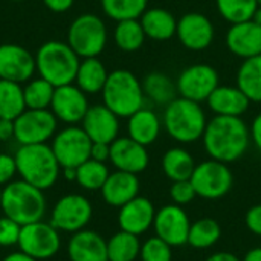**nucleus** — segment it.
I'll list each match as a JSON object with an SVG mask.
<instances>
[{
	"instance_id": "f257e3e1",
	"label": "nucleus",
	"mask_w": 261,
	"mask_h": 261,
	"mask_svg": "<svg viewBox=\"0 0 261 261\" xmlns=\"http://www.w3.org/2000/svg\"><path fill=\"white\" fill-rule=\"evenodd\" d=\"M202 141L211 159L231 164L246 153L251 133L242 116L216 115L206 122Z\"/></svg>"
},
{
	"instance_id": "f03ea898",
	"label": "nucleus",
	"mask_w": 261,
	"mask_h": 261,
	"mask_svg": "<svg viewBox=\"0 0 261 261\" xmlns=\"http://www.w3.org/2000/svg\"><path fill=\"white\" fill-rule=\"evenodd\" d=\"M14 158L17 174L24 182L43 191L52 188L61 174V165L47 144L20 145Z\"/></svg>"
},
{
	"instance_id": "7ed1b4c3",
	"label": "nucleus",
	"mask_w": 261,
	"mask_h": 261,
	"mask_svg": "<svg viewBox=\"0 0 261 261\" xmlns=\"http://www.w3.org/2000/svg\"><path fill=\"white\" fill-rule=\"evenodd\" d=\"M47 210L44 191L20 180H12L2 188V213L24 226L44 219Z\"/></svg>"
},
{
	"instance_id": "20e7f679",
	"label": "nucleus",
	"mask_w": 261,
	"mask_h": 261,
	"mask_svg": "<svg viewBox=\"0 0 261 261\" xmlns=\"http://www.w3.org/2000/svg\"><path fill=\"white\" fill-rule=\"evenodd\" d=\"M80 61V57L67 43L57 40L41 44L35 54L38 75L54 87L73 84Z\"/></svg>"
},
{
	"instance_id": "39448f33",
	"label": "nucleus",
	"mask_w": 261,
	"mask_h": 261,
	"mask_svg": "<svg viewBox=\"0 0 261 261\" xmlns=\"http://www.w3.org/2000/svg\"><path fill=\"white\" fill-rule=\"evenodd\" d=\"M101 93L104 106L118 118H130L144 107L145 101L142 83L127 69H116L110 72Z\"/></svg>"
},
{
	"instance_id": "423d86ee",
	"label": "nucleus",
	"mask_w": 261,
	"mask_h": 261,
	"mask_svg": "<svg viewBox=\"0 0 261 261\" xmlns=\"http://www.w3.org/2000/svg\"><path fill=\"white\" fill-rule=\"evenodd\" d=\"M206 122V115L199 102L180 96L165 106L164 128L170 138L180 144L199 141L203 136Z\"/></svg>"
},
{
	"instance_id": "0eeeda50",
	"label": "nucleus",
	"mask_w": 261,
	"mask_h": 261,
	"mask_svg": "<svg viewBox=\"0 0 261 261\" xmlns=\"http://www.w3.org/2000/svg\"><path fill=\"white\" fill-rule=\"evenodd\" d=\"M107 43V28L95 14L76 17L67 31V44L80 58L98 57Z\"/></svg>"
},
{
	"instance_id": "6e6552de",
	"label": "nucleus",
	"mask_w": 261,
	"mask_h": 261,
	"mask_svg": "<svg viewBox=\"0 0 261 261\" xmlns=\"http://www.w3.org/2000/svg\"><path fill=\"white\" fill-rule=\"evenodd\" d=\"M93 208L87 197L81 194H66L60 197L50 210L49 223L60 232L75 234L86 229L92 220Z\"/></svg>"
},
{
	"instance_id": "1a4fd4ad",
	"label": "nucleus",
	"mask_w": 261,
	"mask_h": 261,
	"mask_svg": "<svg viewBox=\"0 0 261 261\" xmlns=\"http://www.w3.org/2000/svg\"><path fill=\"white\" fill-rule=\"evenodd\" d=\"M190 180L197 196L214 200L226 196L231 191L234 176L228 164L210 159L196 165Z\"/></svg>"
},
{
	"instance_id": "9d476101",
	"label": "nucleus",
	"mask_w": 261,
	"mask_h": 261,
	"mask_svg": "<svg viewBox=\"0 0 261 261\" xmlns=\"http://www.w3.org/2000/svg\"><path fill=\"white\" fill-rule=\"evenodd\" d=\"M92 141L83 127L69 125L52 138V151L61 165V168H78L87 159H90Z\"/></svg>"
},
{
	"instance_id": "9b49d317",
	"label": "nucleus",
	"mask_w": 261,
	"mask_h": 261,
	"mask_svg": "<svg viewBox=\"0 0 261 261\" xmlns=\"http://www.w3.org/2000/svg\"><path fill=\"white\" fill-rule=\"evenodd\" d=\"M57 125L58 119L50 110L26 109L14 119V139L20 145L47 144L55 136Z\"/></svg>"
},
{
	"instance_id": "f8f14e48",
	"label": "nucleus",
	"mask_w": 261,
	"mask_h": 261,
	"mask_svg": "<svg viewBox=\"0 0 261 261\" xmlns=\"http://www.w3.org/2000/svg\"><path fill=\"white\" fill-rule=\"evenodd\" d=\"M18 249L34 257L35 260H49L55 257L61 248L60 231L49 222H34L21 226Z\"/></svg>"
},
{
	"instance_id": "ddd939ff",
	"label": "nucleus",
	"mask_w": 261,
	"mask_h": 261,
	"mask_svg": "<svg viewBox=\"0 0 261 261\" xmlns=\"http://www.w3.org/2000/svg\"><path fill=\"white\" fill-rule=\"evenodd\" d=\"M219 86V72L210 64H193L184 69L176 83L182 98L199 104L206 101Z\"/></svg>"
},
{
	"instance_id": "4468645a",
	"label": "nucleus",
	"mask_w": 261,
	"mask_h": 261,
	"mask_svg": "<svg viewBox=\"0 0 261 261\" xmlns=\"http://www.w3.org/2000/svg\"><path fill=\"white\" fill-rule=\"evenodd\" d=\"M153 228L156 236L170 246H182L188 243V232L191 222L182 206L173 203L156 211Z\"/></svg>"
},
{
	"instance_id": "2eb2a0df",
	"label": "nucleus",
	"mask_w": 261,
	"mask_h": 261,
	"mask_svg": "<svg viewBox=\"0 0 261 261\" xmlns=\"http://www.w3.org/2000/svg\"><path fill=\"white\" fill-rule=\"evenodd\" d=\"M89 107L90 106L86 93L76 84L55 87L50 102V112L58 121L69 125H76L84 119Z\"/></svg>"
},
{
	"instance_id": "dca6fc26",
	"label": "nucleus",
	"mask_w": 261,
	"mask_h": 261,
	"mask_svg": "<svg viewBox=\"0 0 261 261\" xmlns=\"http://www.w3.org/2000/svg\"><path fill=\"white\" fill-rule=\"evenodd\" d=\"M35 57L20 44H0V80L28 83L35 73Z\"/></svg>"
},
{
	"instance_id": "f3484780",
	"label": "nucleus",
	"mask_w": 261,
	"mask_h": 261,
	"mask_svg": "<svg viewBox=\"0 0 261 261\" xmlns=\"http://www.w3.org/2000/svg\"><path fill=\"white\" fill-rule=\"evenodd\" d=\"M176 35L184 47L199 52L211 46L214 40V26L205 14L187 12L177 20Z\"/></svg>"
},
{
	"instance_id": "a211bd4d",
	"label": "nucleus",
	"mask_w": 261,
	"mask_h": 261,
	"mask_svg": "<svg viewBox=\"0 0 261 261\" xmlns=\"http://www.w3.org/2000/svg\"><path fill=\"white\" fill-rule=\"evenodd\" d=\"M147 147L132 138H116L110 144V162L119 171L139 174L148 167Z\"/></svg>"
},
{
	"instance_id": "6ab92c4d",
	"label": "nucleus",
	"mask_w": 261,
	"mask_h": 261,
	"mask_svg": "<svg viewBox=\"0 0 261 261\" xmlns=\"http://www.w3.org/2000/svg\"><path fill=\"white\" fill-rule=\"evenodd\" d=\"M81 127L92 142L112 144L119 135V118L104 104H96L89 107Z\"/></svg>"
},
{
	"instance_id": "aec40b11",
	"label": "nucleus",
	"mask_w": 261,
	"mask_h": 261,
	"mask_svg": "<svg viewBox=\"0 0 261 261\" xmlns=\"http://www.w3.org/2000/svg\"><path fill=\"white\" fill-rule=\"evenodd\" d=\"M226 46L243 60L261 55V24L254 20L231 24L226 34Z\"/></svg>"
},
{
	"instance_id": "412c9836",
	"label": "nucleus",
	"mask_w": 261,
	"mask_h": 261,
	"mask_svg": "<svg viewBox=\"0 0 261 261\" xmlns=\"http://www.w3.org/2000/svg\"><path fill=\"white\" fill-rule=\"evenodd\" d=\"M154 216H156V210L153 203L147 197L138 196L119 208L118 223L121 231L139 237L141 234L147 232L153 226Z\"/></svg>"
},
{
	"instance_id": "4be33fe9",
	"label": "nucleus",
	"mask_w": 261,
	"mask_h": 261,
	"mask_svg": "<svg viewBox=\"0 0 261 261\" xmlns=\"http://www.w3.org/2000/svg\"><path fill=\"white\" fill-rule=\"evenodd\" d=\"M67 257L70 261H109L107 240L95 231L81 229L72 234L67 243Z\"/></svg>"
},
{
	"instance_id": "5701e85b",
	"label": "nucleus",
	"mask_w": 261,
	"mask_h": 261,
	"mask_svg": "<svg viewBox=\"0 0 261 261\" xmlns=\"http://www.w3.org/2000/svg\"><path fill=\"white\" fill-rule=\"evenodd\" d=\"M139 188H141V184H139L138 174L116 170L115 173L109 174L106 184L102 185L99 191L107 205L121 208L127 202L138 197Z\"/></svg>"
},
{
	"instance_id": "b1692460",
	"label": "nucleus",
	"mask_w": 261,
	"mask_h": 261,
	"mask_svg": "<svg viewBox=\"0 0 261 261\" xmlns=\"http://www.w3.org/2000/svg\"><path fill=\"white\" fill-rule=\"evenodd\" d=\"M210 109L220 116H242L251 101L237 86H219L206 99Z\"/></svg>"
},
{
	"instance_id": "393cba45",
	"label": "nucleus",
	"mask_w": 261,
	"mask_h": 261,
	"mask_svg": "<svg viewBox=\"0 0 261 261\" xmlns=\"http://www.w3.org/2000/svg\"><path fill=\"white\" fill-rule=\"evenodd\" d=\"M142 29L147 38L154 41H167L176 35L177 20L168 9L164 8H147L139 17Z\"/></svg>"
},
{
	"instance_id": "a878e982",
	"label": "nucleus",
	"mask_w": 261,
	"mask_h": 261,
	"mask_svg": "<svg viewBox=\"0 0 261 261\" xmlns=\"http://www.w3.org/2000/svg\"><path fill=\"white\" fill-rule=\"evenodd\" d=\"M161 128H162V122L159 116L153 110L145 109V107L133 113L127 122L128 138H132L133 141L145 147L151 145L159 138Z\"/></svg>"
},
{
	"instance_id": "bb28decb",
	"label": "nucleus",
	"mask_w": 261,
	"mask_h": 261,
	"mask_svg": "<svg viewBox=\"0 0 261 261\" xmlns=\"http://www.w3.org/2000/svg\"><path fill=\"white\" fill-rule=\"evenodd\" d=\"M109 78V72L106 66L98 60V57L93 58H83L80 61L75 84L87 95H95L102 92L106 81Z\"/></svg>"
},
{
	"instance_id": "cd10ccee",
	"label": "nucleus",
	"mask_w": 261,
	"mask_h": 261,
	"mask_svg": "<svg viewBox=\"0 0 261 261\" xmlns=\"http://www.w3.org/2000/svg\"><path fill=\"white\" fill-rule=\"evenodd\" d=\"M196 168L193 156L180 147L170 148L162 158V170L171 182L190 180Z\"/></svg>"
},
{
	"instance_id": "c85d7f7f",
	"label": "nucleus",
	"mask_w": 261,
	"mask_h": 261,
	"mask_svg": "<svg viewBox=\"0 0 261 261\" xmlns=\"http://www.w3.org/2000/svg\"><path fill=\"white\" fill-rule=\"evenodd\" d=\"M237 87L251 102H261V55L246 58L237 70Z\"/></svg>"
},
{
	"instance_id": "c756f323",
	"label": "nucleus",
	"mask_w": 261,
	"mask_h": 261,
	"mask_svg": "<svg viewBox=\"0 0 261 261\" xmlns=\"http://www.w3.org/2000/svg\"><path fill=\"white\" fill-rule=\"evenodd\" d=\"M144 95L150 98L154 104L167 106L176 99L177 87L171 78L162 72H150L142 81Z\"/></svg>"
},
{
	"instance_id": "7c9ffc66",
	"label": "nucleus",
	"mask_w": 261,
	"mask_h": 261,
	"mask_svg": "<svg viewBox=\"0 0 261 261\" xmlns=\"http://www.w3.org/2000/svg\"><path fill=\"white\" fill-rule=\"evenodd\" d=\"M26 110L23 86L0 80V119L14 121Z\"/></svg>"
},
{
	"instance_id": "2f4dec72",
	"label": "nucleus",
	"mask_w": 261,
	"mask_h": 261,
	"mask_svg": "<svg viewBox=\"0 0 261 261\" xmlns=\"http://www.w3.org/2000/svg\"><path fill=\"white\" fill-rule=\"evenodd\" d=\"M141 254V243L138 236L119 231L107 240L109 261H135Z\"/></svg>"
},
{
	"instance_id": "473e14b6",
	"label": "nucleus",
	"mask_w": 261,
	"mask_h": 261,
	"mask_svg": "<svg viewBox=\"0 0 261 261\" xmlns=\"http://www.w3.org/2000/svg\"><path fill=\"white\" fill-rule=\"evenodd\" d=\"M113 38L116 46L124 52H136L142 47L145 41V32L142 29V24L139 18H130V20H121L118 21Z\"/></svg>"
},
{
	"instance_id": "72a5a7b5",
	"label": "nucleus",
	"mask_w": 261,
	"mask_h": 261,
	"mask_svg": "<svg viewBox=\"0 0 261 261\" xmlns=\"http://www.w3.org/2000/svg\"><path fill=\"white\" fill-rule=\"evenodd\" d=\"M222 236L220 225L214 219H200L191 223L188 232V245L197 249H208L214 246Z\"/></svg>"
},
{
	"instance_id": "f704fd0d",
	"label": "nucleus",
	"mask_w": 261,
	"mask_h": 261,
	"mask_svg": "<svg viewBox=\"0 0 261 261\" xmlns=\"http://www.w3.org/2000/svg\"><path fill=\"white\" fill-rule=\"evenodd\" d=\"M54 92H55V87L41 76L28 81L23 86V95H24L26 109H34V110L50 109Z\"/></svg>"
},
{
	"instance_id": "c9c22d12",
	"label": "nucleus",
	"mask_w": 261,
	"mask_h": 261,
	"mask_svg": "<svg viewBox=\"0 0 261 261\" xmlns=\"http://www.w3.org/2000/svg\"><path fill=\"white\" fill-rule=\"evenodd\" d=\"M109 174H110V171H109L106 162L87 159L84 164H81L76 168V180L75 182L87 191H96V190L102 188Z\"/></svg>"
},
{
	"instance_id": "e433bc0d",
	"label": "nucleus",
	"mask_w": 261,
	"mask_h": 261,
	"mask_svg": "<svg viewBox=\"0 0 261 261\" xmlns=\"http://www.w3.org/2000/svg\"><path fill=\"white\" fill-rule=\"evenodd\" d=\"M148 0H101V8L115 21L139 18L147 9Z\"/></svg>"
},
{
	"instance_id": "4c0bfd02",
	"label": "nucleus",
	"mask_w": 261,
	"mask_h": 261,
	"mask_svg": "<svg viewBox=\"0 0 261 261\" xmlns=\"http://www.w3.org/2000/svg\"><path fill=\"white\" fill-rule=\"evenodd\" d=\"M219 14L231 24L252 20L258 9V0H216Z\"/></svg>"
},
{
	"instance_id": "58836bf2",
	"label": "nucleus",
	"mask_w": 261,
	"mask_h": 261,
	"mask_svg": "<svg viewBox=\"0 0 261 261\" xmlns=\"http://www.w3.org/2000/svg\"><path fill=\"white\" fill-rule=\"evenodd\" d=\"M171 248L173 246H170L167 242L156 236L148 239L144 245H141L139 257L142 261H171Z\"/></svg>"
},
{
	"instance_id": "ea45409f",
	"label": "nucleus",
	"mask_w": 261,
	"mask_h": 261,
	"mask_svg": "<svg viewBox=\"0 0 261 261\" xmlns=\"http://www.w3.org/2000/svg\"><path fill=\"white\" fill-rule=\"evenodd\" d=\"M21 232V225L14 222L12 219L2 216L0 217V246L2 248H11L18 245Z\"/></svg>"
},
{
	"instance_id": "a19ab883",
	"label": "nucleus",
	"mask_w": 261,
	"mask_h": 261,
	"mask_svg": "<svg viewBox=\"0 0 261 261\" xmlns=\"http://www.w3.org/2000/svg\"><path fill=\"white\" fill-rule=\"evenodd\" d=\"M170 196H171L173 203H176V205H179V206L188 205V203H191V202L197 197L196 190H194L191 180L173 182V185H171V188H170Z\"/></svg>"
},
{
	"instance_id": "79ce46f5",
	"label": "nucleus",
	"mask_w": 261,
	"mask_h": 261,
	"mask_svg": "<svg viewBox=\"0 0 261 261\" xmlns=\"http://www.w3.org/2000/svg\"><path fill=\"white\" fill-rule=\"evenodd\" d=\"M17 174L15 158L8 153H0V188L14 180Z\"/></svg>"
},
{
	"instance_id": "37998d69",
	"label": "nucleus",
	"mask_w": 261,
	"mask_h": 261,
	"mask_svg": "<svg viewBox=\"0 0 261 261\" xmlns=\"http://www.w3.org/2000/svg\"><path fill=\"white\" fill-rule=\"evenodd\" d=\"M246 226L251 232L261 237V205H255L248 210L245 217Z\"/></svg>"
},
{
	"instance_id": "c03bdc74",
	"label": "nucleus",
	"mask_w": 261,
	"mask_h": 261,
	"mask_svg": "<svg viewBox=\"0 0 261 261\" xmlns=\"http://www.w3.org/2000/svg\"><path fill=\"white\" fill-rule=\"evenodd\" d=\"M90 159H95L98 162L110 161V144L93 142L92 144V150H90Z\"/></svg>"
},
{
	"instance_id": "a18cd8bd",
	"label": "nucleus",
	"mask_w": 261,
	"mask_h": 261,
	"mask_svg": "<svg viewBox=\"0 0 261 261\" xmlns=\"http://www.w3.org/2000/svg\"><path fill=\"white\" fill-rule=\"evenodd\" d=\"M75 0H43L44 6L54 12H64L72 8Z\"/></svg>"
},
{
	"instance_id": "49530a36",
	"label": "nucleus",
	"mask_w": 261,
	"mask_h": 261,
	"mask_svg": "<svg viewBox=\"0 0 261 261\" xmlns=\"http://www.w3.org/2000/svg\"><path fill=\"white\" fill-rule=\"evenodd\" d=\"M249 133H251V141L254 142V145L261 151V113H258L254 118L252 125L249 128Z\"/></svg>"
},
{
	"instance_id": "de8ad7c7",
	"label": "nucleus",
	"mask_w": 261,
	"mask_h": 261,
	"mask_svg": "<svg viewBox=\"0 0 261 261\" xmlns=\"http://www.w3.org/2000/svg\"><path fill=\"white\" fill-rule=\"evenodd\" d=\"M14 139V121L0 119V141L6 142Z\"/></svg>"
},
{
	"instance_id": "09e8293b",
	"label": "nucleus",
	"mask_w": 261,
	"mask_h": 261,
	"mask_svg": "<svg viewBox=\"0 0 261 261\" xmlns=\"http://www.w3.org/2000/svg\"><path fill=\"white\" fill-rule=\"evenodd\" d=\"M206 261H242L237 255H234L232 252H216L213 255H210Z\"/></svg>"
},
{
	"instance_id": "8fccbe9b",
	"label": "nucleus",
	"mask_w": 261,
	"mask_h": 261,
	"mask_svg": "<svg viewBox=\"0 0 261 261\" xmlns=\"http://www.w3.org/2000/svg\"><path fill=\"white\" fill-rule=\"evenodd\" d=\"M2 261H38V260H35L34 257H31V255L24 254L23 251H15V252L8 254V255H6V257H5Z\"/></svg>"
},
{
	"instance_id": "3c124183",
	"label": "nucleus",
	"mask_w": 261,
	"mask_h": 261,
	"mask_svg": "<svg viewBox=\"0 0 261 261\" xmlns=\"http://www.w3.org/2000/svg\"><path fill=\"white\" fill-rule=\"evenodd\" d=\"M242 261H261V248H254V249H251V251L245 255V258Z\"/></svg>"
},
{
	"instance_id": "603ef678",
	"label": "nucleus",
	"mask_w": 261,
	"mask_h": 261,
	"mask_svg": "<svg viewBox=\"0 0 261 261\" xmlns=\"http://www.w3.org/2000/svg\"><path fill=\"white\" fill-rule=\"evenodd\" d=\"M61 174L67 182H73L76 180V168H61Z\"/></svg>"
},
{
	"instance_id": "864d4df0",
	"label": "nucleus",
	"mask_w": 261,
	"mask_h": 261,
	"mask_svg": "<svg viewBox=\"0 0 261 261\" xmlns=\"http://www.w3.org/2000/svg\"><path fill=\"white\" fill-rule=\"evenodd\" d=\"M252 20H254L255 23L261 24V6H258V9L255 11V14H254V17H252Z\"/></svg>"
},
{
	"instance_id": "5fc2aeb1",
	"label": "nucleus",
	"mask_w": 261,
	"mask_h": 261,
	"mask_svg": "<svg viewBox=\"0 0 261 261\" xmlns=\"http://www.w3.org/2000/svg\"><path fill=\"white\" fill-rule=\"evenodd\" d=\"M0 211H2V188H0Z\"/></svg>"
},
{
	"instance_id": "6e6d98bb",
	"label": "nucleus",
	"mask_w": 261,
	"mask_h": 261,
	"mask_svg": "<svg viewBox=\"0 0 261 261\" xmlns=\"http://www.w3.org/2000/svg\"><path fill=\"white\" fill-rule=\"evenodd\" d=\"M12 2H23V0H12Z\"/></svg>"
},
{
	"instance_id": "4d7b16f0",
	"label": "nucleus",
	"mask_w": 261,
	"mask_h": 261,
	"mask_svg": "<svg viewBox=\"0 0 261 261\" xmlns=\"http://www.w3.org/2000/svg\"><path fill=\"white\" fill-rule=\"evenodd\" d=\"M258 5H260V6H261V0H258Z\"/></svg>"
}]
</instances>
